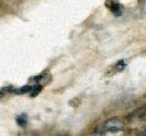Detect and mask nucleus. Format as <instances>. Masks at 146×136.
<instances>
[{
    "mask_svg": "<svg viewBox=\"0 0 146 136\" xmlns=\"http://www.w3.org/2000/svg\"><path fill=\"white\" fill-rule=\"evenodd\" d=\"M123 124L117 119H111L109 121L105 122V124H103V130L107 131H119L123 129Z\"/></svg>",
    "mask_w": 146,
    "mask_h": 136,
    "instance_id": "obj_1",
    "label": "nucleus"
},
{
    "mask_svg": "<svg viewBox=\"0 0 146 136\" xmlns=\"http://www.w3.org/2000/svg\"><path fill=\"white\" fill-rule=\"evenodd\" d=\"M105 6L110 9L115 16H121L122 13V7L120 3L116 2L115 0H106L105 1Z\"/></svg>",
    "mask_w": 146,
    "mask_h": 136,
    "instance_id": "obj_2",
    "label": "nucleus"
},
{
    "mask_svg": "<svg viewBox=\"0 0 146 136\" xmlns=\"http://www.w3.org/2000/svg\"><path fill=\"white\" fill-rule=\"evenodd\" d=\"M27 122H29V119H27V116L26 113H21L20 115H18L17 117V124L20 127L27 126Z\"/></svg>",
    "mask_w": 146,
    "mask_h": 136,
    "instance_id": "obj_3",
    "label": "nucleus"
},
{
    "mask_svg": "<svg viewBox=\"0 0 146 136\" xmlns=\"http://www.w3.org/2000/svg\"><path fill=\"white\" fill-rule=\"evenodd\" d=\"M139 118H144V119H146V107H145V108H143V109L141 110Z\"/></svg>",
    "mask_w": 146,
    "mask_h": 136,
    "instance_id": "obj_4",
    "label": "nucleus"
},
{
    "mask_svg": "<svg viewBox=\"0 0 146 136\" xmlns=\"http://www.w3.org/2000/svg\"><path fill=\"white\" fill-rule=\"evenodd\" d=\"M92 136H99V135H92Z\"/></svg>",
    "mask_w": 146,
    "mask_h": 136,
    "instance_id": "obj_5",
    "label": "nucleus"
}]
</instances>
